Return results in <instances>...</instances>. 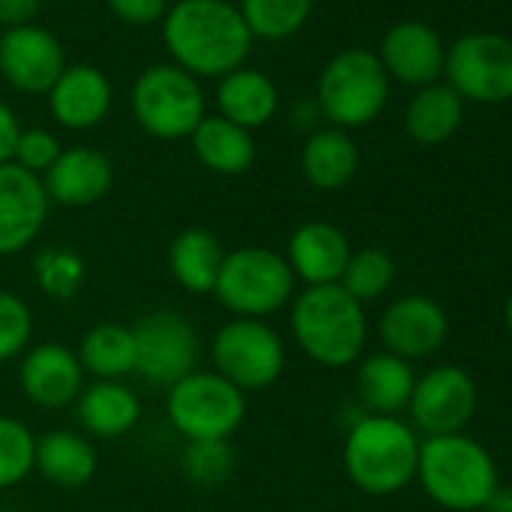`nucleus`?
<instances>
[{
	"label": "nucleus",
	"mask_w": 512,
	"mask_h": 512,
	"mask_svg": "<svg viewBox=\"0 0 512 512\" xmlns=\"http://www.w3.org/2000/svg\"><path fill=\"white\" fill-rule=\"evenodd\" d=\"M190 142H193L199 163L220 175H241L256 160V142H253L250 130H244L220 115H205L199 121V127L193 130Z\"/></svg>",
	"instance_id": "bb28decb"
},
{
	"label": "nucleus",
	"mask_w": 512,
	"mask_h": 512,
	"mask_svg": "<svg viewBox=\"0 0 512 512\" xmlns=\"http://www.w3.org/2000/svg\"><path fill=\"white\" fill-rule=\"evenodd\" d=\"M163 43L175 67L193 79H223L244 67L253 37L226 0H178L163 16Z\"/></svg>",
	"instance_id": "f257e3e1"
},
{
	"label": "nucleus",
	"mask_w": 512,
	"mask_h": 512,
	"mask_svg": "<svg viewBox=\"0 0 512 512\" xmlns=\"http://www.w3.org/2000/svg\"><path fill=\"white\" fill-rule=\"evenodd\" d=\"M226 260V250L220 238L208 229H184L169 247V272L172 278L196 296L214 293L220 266Z\"/></svg>",
	"instance_id": "cd10ccee"
},
{
	"label": "nucleus",
	"mask_w": 512,
	"mask_h": 512,
	"mask_svg": "<svg viewBox=\"0 0 512 512\" xmlns=\"http://www.w3.org/2000/svg\"><path fill=\"white\" fill-rule=\"evenodd\" d=\"M166 413L172 428L190 440H226L247 413L244 392L217 371H193L169 386Z\"/></svg>",
	"instance_id": "6e6552de"
},
{
	"label": "nucleus",
	"mask_w": 512,
	"mask_h": 512,
	"mask_svg": "<svg viewBox=\"0 0 512 512\" xmlns=\"http://www.w3.org/2000/svg\"><path fill=\"white\" fill-rule=\"evenodd\" d=\"M214 371L241 392L269 389L284 365L287 350L281 335L263 320H229L211 341Z\"/></svg>",
	"instance_id": "1a4fd4ad"
},
{
	"label": "nucleus",
	"mask_w": 512,
	"mask_h": 512,
	"mask_svg": "<svg viewBox=\"0 0 512 512\" xmlns=\"http://www.w3.org/2000/svg\"><path fill=\"white\" fill-rule=\"evenodd\" d=\"M476 401L479 395L473 377L458 365H440L416 377L407 407L413 425L425 437H446V434H464L467 422L476 413Z\"/></svg>",
	"instance_id": "f8f14e48"
},
{
	"label": "nucleus",
	"mask_w": 512,
	"mask_h": 512,
	"mask_svg": "<svg viewBox=\"0 0 512 512\" xmlns=\"http://www.w3.org/2000/svg\"><path fill=\"white\" fill-rule=\"evenodd\" d=\"M40 7L43 0H0V28L13 31V28L34 25Z\"/></svg>",
	"instance_id": "4c0bfd02"
},
{
	"label": "nucleus",
	"mask_w": 512,
	"mask_h": 512,
	"mask_svg": "<svg viewBox=\"0 0 512 512\" xmlns=\"http://www.w3.org/2000/svg\"><path fill=\"white\" fill-rule=\"evenodd\" d=\"M85 368L64 344H37L22 356L19 386L25 398L46 410H64L82 395Z\"/></svg>",
	"instance_id": "dca6fc26"
},
{
	"label": "nucleus",
	"mask_w": 512,
	"mask_h": 512,
	"mask_svg": "<svg viewBox=\"0 0 512 512\" xmlns=\"http://www.w3.org/2000/svg\"><path fill=\"white\" fill-rule=\"evenodd\" d=\"M142 404L133 389H127L121 380H97L82 389L76 401V416L82 428L94 437L112 440L127 434L139 422Z\"/></svg>",
	"instance_id": "5701e85b"
},
{
	"label": "nucleus",
	"mask_w": 512,
	"mask_h": 512,
	"mask_svg": "<svg viewBox=\"0 0 512 512\" xmlns=\"http://www.w3.org/2000/svg\"><path fill=\"white\" fill-rule=\"evenodd\" d=\"M184 476L199 488L223 485L235 470V452L229 440H190L181 452Z\"/></svg>",
	"instance_id": "473e14b6"
},
{
	"label": "nucleus",
	"mask_w": 512,
	"mask_h": 512,
	"mask_svg": "<svg viewBox=\"0 0 512 512\" xmlns=\"http://www.w3.org/2000/svg\"><path fill=\"white\" fill-rule=\"evenodd\" d=\"M314 10V0H241L238 13L250 37L287 40L302 31Z\"/></svg>",
	"instance_id": "c756f323"
},
{
	"label": "nucleus",
	"mask_w": 512,
	"mask_h": 512,
	"mask_svg": "<svg viewBox=\"0 0 512 512\" xmlns=\"http://www.w3.org/2000/svg\"><path fill=\"white\" fill-rule=\"evenodd\" d=\"M356 386L362 404L371 410V416H395L410 404L416 374L410 362L392 356V353H374L359 362L356 371Z\"/></svg>",
	"instance_id": "b1692460"
},
{
	"label": "nucleus",
	"mask_w": 512,
	"mask_h": 512,
	"mask_svg": "<svg viewBox=\"0 0 512 512\" xmlns=\"http://www.w3.org/2000/svg\"><path fill=\"white\" fill-rule=\"evenodd\" d=\"M359 169V148L347 130L323 127L311 130L302 148V172L317 190H341Z\"/></svg>",
	"instance_id": "393cba45"
},
{
	"label": "nucleus",
	"mask_w": 512,
	"mask_h": 512,
	"mask_svg": "<svg viewBox=\"0 0 512 512\" xmlns=\"http://www.w3.org/2000/svg\"><path fill=\"white\" fill-rule=\"evenodd\" d=\"M115 181L109 157L97 148H67L43 175L49 202L64 208H88L100 202Z\"/></svg>",
	"instance_id": "6ab92c4d"
},
{
	"label": "nucleus",
	"mask_w": 512,
	"mask_h": 512,
	"mask_svg": "<svg viewBox=\"0 0 512 512\" xmlns=\"http://www.w3.org/2000/svg\"><path fill=\"white\" fill-rule=\"evenodd\" d=\"M416 479L437 506L473 512L494 491L497 467L488 449L467 434L425 437L419 440Z\"/></svg>",
	"instance_id": "7ed1b4c3"
},
{
	"label": "nucleus",
	"mask_w": 512,
	"mask_h": 512,
	"mask_svg": "<svg viewBox=\"0 0 512 512\" xmlns=\"http://www.w3.org/2000/svg\"><path fill=\"white\" fill-rule=\"evenodd\" d=\"M139 127L157 139H187L205 118L199 82L175 64L148 67L130 94Z\"/></svg>",
	"instance_id": "0eeeda50"
},
{
	"label": "nucleus",
	"mask_w": 512,
	"mask_h": 512,
	"mask_svg": "<svg viewBox=\"0 0 512 512\" xmlns=\"http://www.w3.org/2000/svg\"><path fill=\"white\" fill-rule=\"evenodd\" d=\"M217 109H220V118H226L244 130H256V127H263L275 118L278 88L266 73L250 70V67H238L220 79Z\"/></svg>",
	"instance_id": "412c9836"
},
{
	"label": "nucleus",
	"mask_w": 512,
	"mask_h": 512,
	"mask_svg": "<svg viewBox=\"0 0 512 512\" xmlns=\"http://www.w3.org/2000/svg\"><path fill=\"white\" fill-rule=\"evenodd\" d=\"M49 205L40 175L16 163L0 166V256H16L37 241Z\"/></svg>",
	"instance_id": "2eb2a0df"
},
{
	"label": "nucleus",
	"mask_w": 512,
	"mask_h": 512,
	"mask_svg": "<svg viewBox=\"0 0 512 512\" xmlns=\"http://www.w3.org/2000/svg\"><path fill=\"white\" fill-rule=\"evenodd\" d=\"M19 136H22V124H19L16 112L4 100H0V166L13 163Z\"/></svg>",
	"instance_id": "58836bf2"
},
{
	"label": "nucleus",
	"mask_w": 512,
	"mask_h": 512,
	"mask_svg": "<svg viewBox=\"0 0 512 512\" xmlns=\"http://www.w3.org/2000/svg\"><path fill=\"white\" fill-rule=\"evenodd\" d=\"M61 151H64V148L58 145V139H55L49 130L31 127V130H22V136H19V142H16L13 163L43 178V175L52 169V163L61 157Z\"/></svg>",
	"instance_id": "c9c22d12"
},
{
	"label": "nucleus",
	"mask_w": 512,
	"mask_h": 512,
	"mask_svg": "<svg viewBox=\"0 0 512 512\" xmlns=\"http://www.w3.org/2000/svg\"><path fill=\"white\" fill-rule=\"evenodd\" d=\"M419 464V437L398 416H362L344 443V467L356 488L374 497L407 488Z\"/></svg>",
	"instance_id": "20e7f679"
},
{
	"label": "nucleus",
	"mask_w": 512,
	"mask_h": 512,
	"mask_svg": "<svg viewBox=\"0 0 512 512\" xmlns=\"http://www.w3.org/2000/svg\"><path fill=\"white\" fill-rule=\"evenodd\" d=\"M389 100V76L374 52L347 49L335 55L317 82V109L338 130L371 124Z\"/></svg>",
	"instance_id": "423d86ee"
},
{
	"label": "nucleus",
	"mask_w": 512,
	"mask_h": 512,
	"mask_svg": "<svg viewBox=\"0 0 512 512\" xmlns=\"http://www.w3.org/2000/svg\"><path fill=\"white\" fill-rule=\"evenodd\" d=\"M106 7L112 10L115 19L127 22V25H157L163 22L169 4L166 0H106Z\"/></svg>",
	"instance_id": "e433bc0d"
},
{
	"label": "nucleus",
	"mask_w": 512,
	"mask_h": 512,
	"mask_svg": "<svg viewBox=\"0 0 512 512\" xmlns=\"http://www.w3.org/2000/svg\"><path fill=\"white\" fill-rule=\"evenodd\" d=\"M392 284H395V260L383 247L353 250L347 260V269L338 281V287L344 293H350L359 305L377 302L380 296L389 293Z\"/></svg>",
	"instance_id": "7c9ffc66"
},
{
	"label": "nucleus",
	"mask_w": 512,
	"mask_h": 512,
	"mask_svg": "<svg viewBox=\"0 0 512 512\" xmlns=\"http://www.w3.org/2000/svg\"><path fill=\"white\" fill-rule=\"evenodd\" d=\"M34 470H40L58 488H82L97 473V452L85 434L55 428L37 437Z\"/></svg>",
	"instance_id": "4be33fe9"
},
{
	"label": "nucleus",
	"mask_w": 512,
	"mask_h": 512,
	"mask_svg": "<svg viewBox=\"0 0 512 512\" xmlns=\"http://www.w3.org/2000/svg\"><path fill=\"white\" fill-rule=\"evenodd\" d=\"M34 452V431L13 416H0V491L28 479V473L34 470Z\"/></svg>",
	"instance_id": "72a5a7b5"
},
{
	"label": "nucleus",
	"mask_w": 512,
	"mask_h": 512,
	"mask_svg": "<svg viewBox=\"0 0 512 512\" xmlns=\"http://www.w3.org/2000/svg\"><path fill=\"white\" fill-rule=\"evenodd\" d=\"M350 253L353 247L335 223L311 220V223H302L290 235L287 263L293 275L305 281L308 287H326V284L341 281Z\"/></svg>",
	"instance_id": "a211bd4d"
},
{
	"label": "nucleus",
	"mask_w": 512,
	"mask_h": 512,
	"mask_svg": "<svg viewBox=\"0 0 512 512\" xmlns=\"http://www.w3.org/2000/svg\"><path fill=\"white\" fill-rule=\"evenodd\" d=\"M290 329L299 350L323 368L356 365L368 341L365 305H359L338 284L308 287L299 293L293 302Z\"/></svg>",
	"instance_id": "f03ea898"
},
{
	"label": "nucleus",
	"mask_w": 512,
	"mask_h": 512,
	"mask_svg": "<svg viewBox=\"0 0 512 512\" xmlns=\"http://www.w3.org/2000/svg\"><path fill=\"white\" fill-rule=\"evenodd\" d=\"M79 362L97 380H121L136 371V338L133 329L118 323L94 326L79 344Z\"/></svg>",
	"instance_id": "c85d7f7f"
},
{
	"label": "nucleus",
	"mask_w": 512,
	"mask_h": 512,
	"mask_svg": "<svg viewBox=\"0 0 512 512\" xmlns=\"http://www.w3.org/2000/svg\"><path fill=\"white\" fill-rule=\"evenodd\" d=\"M34 335L31 305L10 290H0V365L19 359Z\"/></svg>",
	"instance_id": "f704fd0d"
},
{
	"label": "nucleus",
	"mask_w": 512,
	"mask_h": 512,
	"mask_svg": "<svg viewBox=\"0 0 512 512\" xmlns=\"http://www.w3.org/2000/svg\"><path fill=\"white\" fill-rule=\"evenodd\" d=\"M446 85L473 103L512 100V40L494 31L458 37L446 52Z\"/></svg>",
	"instance_id": "9d476101"
},
{
	"label": "nucleus",
	"mask_w": 512,
	"mask_h": 512,
	"mask_svg": "<svg viewBox=\"0 0 512 512\" xmlns=\"http://www.w3.org/2000/svg\"><path fill=\"white\" fill-rule=\"evenodd\" d=\"M464 121V100L449 85H425L419 88L404 112V130L419 145H443L449 142Z\"/></svg>",
	"instance_id": "a878e982"
},
{
	"label": "nucleus",
	"mask_w": 512,
	"mask_h": 512,
	"mask_svg": "<svg viewBox=\"0 0 512 512\" xmlns=\"http://www.w3.org/2000/svg\"><path fill=\"white\" fill-rule=\"evenodd\" d=\"M136 371L151 386H175L196 371L199 338L196 329L175 311H154L133 326Z\"/></svg>",
	"instance_id": "9b49d317"
},
{
	"label": "nucleus",
	"mask_w": 512,
	"mask_h": 512,
	"mask_svg": "<svg viewBox=\"0 0 512 512\" xmlns=\"http://www.w3.org/2000/svg\"><path fill=\"white\" fill-rule=\"evenodd\" d=\"M296 275L287 256L269 247H238L226 253L214 296L241 320H263L293 302Z\"/></svg>",
	"instance_id": "39448f33"
},
{
	"label": "nucleus",
	"mask_w": 512,
	"mask_h": 512,
	"mask_svg": "<svg viewBox=\"0 0 512 512\" xmlns=\"http://www.w3.org/2000/svg\"><path fill=\"white\" fill-rule=\"evenodd\" d=\"M503 317H506V329H509V335H512V293H509V299H506Z\"/></svg>",
	"instance_id": "a19ab883"
},
{
	"label": "nucleus",
	"mask_w": 512,
	"mask_h": 512,
	"mask_svg": "<svg viewBox=\"0 0 512 512\" xmlns=\"http://www.w3.org/2000/svg\"><path fill=\"white\" fill-rule=\"evenodd\" d=\"M386 76H395L407 85H434L446 64V49L440 34L425 22H398L392 25L377 52Z\"/></svg>",
	"instance_id": "f3484780"
},
{
	"label": "nucleus",
	"mask_w": 512,
	"mask_h": 512,
	"mask_svg": "<svg viewBox=\"0 0 512 512\" xmlns=\"http://www.w3.org/2000/svg\"><path fill=\"white\" fill-rule=\"evenodd\" d=\"M377 332H380L386 353L404 362H416V359L434 356L443 347L449 335V317L434 299L410 293V296L395 299L383 311Z\"/></svg>",
	"instance_id": "4468645a"
},
{
	"label": "nucleus",
	"mask_w": 512,
	"mask_h": 512,
	"mask_svg": "<svg viewBox=\"0 0 512 512\" xmlns=\"http://www.w3.org/2000/svg\"><path fill=\"white\" fill-rule=\"evenodd\" d=\"M482 512H512V485H494V491L479 506Z\"/></svg>",
	"instance_id": "ea45409f"
},
{
	"label": "nucleus",
	"mask_w": 512,
	"mask_h": 512,
	"mask_svg": "<svg viewBox=\"0 0 512 512\" xmlns=\"http://www.w3.org/2000/svg\"><path fill=\"white\" fill-rule=\"evenodd\" d=\"M49 109L67 130H91L112 109V85L91 64H73L49 91Z\"/></svg>",
	"instance_id": "aec40b11"
},
{
	"label": "nucleus",
	"mask_w": 512,
	"mask_h": 512,
	"mask_svg": "<svg viewBox=\"0 0 512 512\" xmlns=\"http://www.w3.org/2000/svg\"><path fill=\"white\" fill-rule=\"evenodd\" d=\"M64 70L67 55L52 31L40 25H25L0 34V76L16 91L49 94Z\"/></svg>",
	"instance_id": "ddd939ff"
},
{
	"label": "nucleus",
	"mask_w": 512,
	"mask_h": 512,
	"mask_svg": "<svg viewBox=\"0 0 512 512\" xmlns=\"http://www.w3.org/2000/svg\"><path fill=\"white\" fill-rule=\"evenodd\" d=\"M34 281L37 287L55 299L70 302L85 284V260L70 247H46L34 256Z\"/></svg>",
	"instance_id": "2f4dec72"
}]
</instances>
